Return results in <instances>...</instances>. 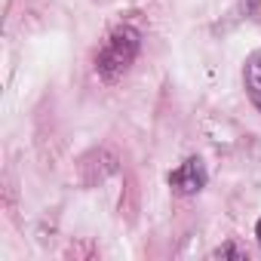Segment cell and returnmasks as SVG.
Wrapping results in <instances>:
<instances>
[{"label": "cell", "mask_w": 261, "mask_h": 261, "mask_svg": "<svg viewBox=\"0 0 261 261\" xmlns=\"http://www.w3.org/2000/svg\"><path fill=\"white\" fill-rule=\"evenodd\" d=\"M139 49H142V34L133 28V25H120L101 46L98 59H95V71L101 80L114 83L117 77H123L133 62L139 59Z\"/></svg>", "instance_id": "obj_1"}, {"label": "cell", "mask_w": 261, "mask_h": 261, "mask_svg": "<svg viewBox=\"0 0 261 261\" xmlns=\"http://www.w3.org/2000/svg\"><path fill=\"white\" fill-rule=\"evenodd\" d=\"M206 181H209V172H206V166H203L200 157H191V160H185L178 169L169 172V188H172L175 194H181V197L200 194V191L206 188Z\"/></svg>", "instance_id": "obj_2"}, {"label": "cell", "mask_w": 261, "mask_h": 261, "mask_svg": "<svg viewBox=\"0 0 261 261\" xmlns=\"http://www.w3.org/2000/svg\"><path fill=\"white\" fill-rule=\"evenodd\" d=\"M243 80H246V92H249L252 105L261 111V49H258V53H252V56L246 59Z\"/></svg>", "instance_id": "obj_3"}, {"label": "cell", "mask_w": 261, "mask_h": 261, "mask_svg": "<svg viewBox=\"0 0 261 261\" xmlns=\"http://www.w3.org/2000/svg\"><path fill=\"white\" fill-rule=\"evenodd\" d=\"M212 258H240V261H243V258H249V255H246V249H240L237 243H224L221 249L212 252Z\"/></svg>", "instance_id": "obj_4"}, {"label": "cell", "mask_w": 261, "mask_h": 261, "mask_svg": "<svg viewBox=\"0 0 261 261\" xmlns=\"http://www.w3.org/2000/svg\"><path fill=\"white\" fill-rule=\"evenodd\" d=\"M255 237H258V246H261V218H258V224H255Z\"/></svg>", "instance_id": "obj_5"}]
</instances>
